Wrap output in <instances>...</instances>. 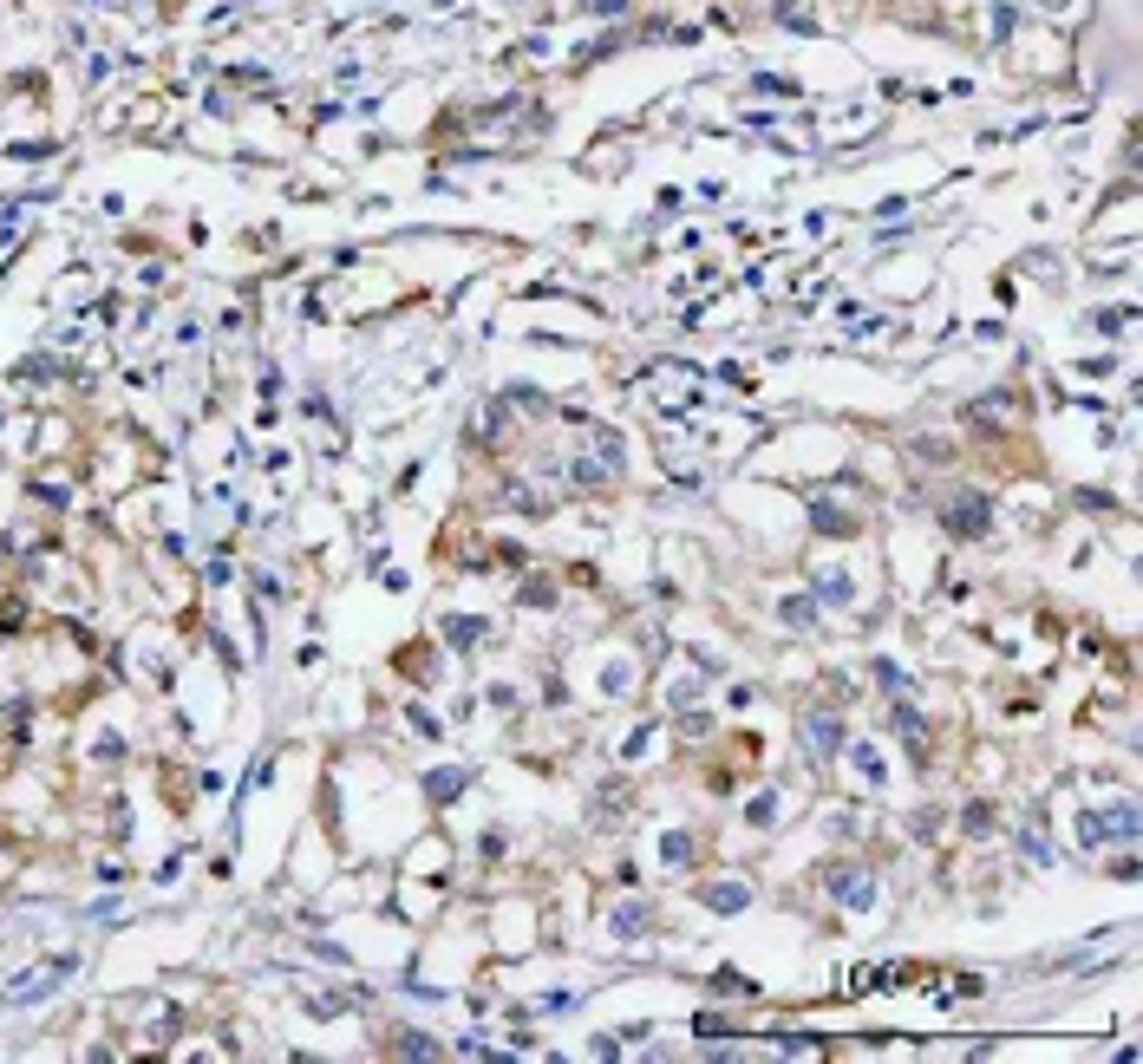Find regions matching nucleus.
I'll use <instances>...</instances> for the list:
<instances>
[{"instance_id":"10","label":"nucleus","mask_w":1143,"mask_h":1064,"mask_svg":"<svg viewBox=\"0 0 1143 1064\" xmlns=\"http://www.w3.org/2000/svg\"><path fill=\"white\" fill-rule=\"evenodd\" d=\"M464 784H471V771H431V778H425L431 803H451L457 791H464Z\"/></svg>"},{"instance_id":"1","label":"nucleus","mask_w":1143,"mask_h":1064,"mask_svg":"<svg viewBox=\"0 0 1143 1064\" xmlns=\"http://www.w3.org/2000/svg\"><path fill=\"white\" fill-rule=\"evenodd\" d=\"M72 973H79V953L39 960L33 973H20V979H7V986H0V1006H39V999H53V993H59Z\"/></svg>"},{"instance_id":"6","label":"nucleus","mask_w":1143,"mask_h":1064,"mask_svg":"<svg viewBox=\"0 0 1143 1064\" xmlns=\"http://www.w3.org/2000/svg\"><path fill=\"white\" fill-rule=\"evenodd\" d=\"M895 725H902V738H908V758L928 764V718H921L915 705H895Z\"/></svg>"},{"instance_id":"4","label":"nucleus","mask_w":1143,"mask_h":1064,"mask_svg":"<svg viewBox=\"0 0 1143 1064\" xmlns=\"http://www.w3.org/2000/svg\"><path fill=\"white\" fill-rule=\"evenodd\" d=\"M830 895H837L843 908H869V902H875V875H869V869H830Z\"/></svg>"},{"instance_id":"16","label":"nucleus","mask_w":1143,"mask_h":1064,"mask_svg":"<svg viewBox=\"0 0 1143 1064\" xmlns=\"http://www.w3.org/2000/svg\"><path fill=\"white\" fill-rule=\"evenodd\" d=\"M399 1045H406V1058H438V1039H425V1032H406Z\"/></svg>"},{"instance_id":"11","label":"nucleus","mask_w":1143,"mask_h":1064,"mask_svg":"<svg viewBox=\"0 0 1143 1064\" xmlns=\"http://www.w3.org/2000/svg\"><path fill=\"white\" fill-rule=\"evenodd\" d=\"M444 634H451V647H477V640H484V621H464V614H451V621H444Z\"/></svg>"},{"instance_id":"18","label":"nucleus","mask_w":1143,"mask_h":1064,"mask_svg":"<svg viewBox=\"0 0 1143 1064\" xmlns=\"http://www.w3.org/2000/svg\"><path fill=\"white\" fill-rule=\"evenodd\" d=\"M784 621H791V627H811L817 608H811V601H784Z\"/></svg>"},{"instance_id":"5","label":"nucleus","mask_w":1143,"mask_h":1064,"mask_svg":"<svg viewBox=\"0 0 1143 1064\" xmlns=\"http://www.w3.org/2000/svg\"><path fill=\"white\" fill-rule=\"evenodd\" d=\"M804 738H811V751H817V758H837V751H843V718L811 712V718H804Z\"/></svg>"},{"instance_id":"17","label":"nucleus","mask_w":1143,"mask_h":1064,"mask_svg":"<svg viewBox=\"0 0 1143 1064\" xmlns=\"http://www.w3.org/2000/svg\"><path fill=\"white\" fill-rule=\"evenodd\" d=\"M647 928V908H621V915H614V933H641Z\"/></svg>"},{"instance_id":"20","label":"nucleus","mask_w":1143,"mask_h":1064,"mask_svg":"<svg viewBox=\"0 0 1143 1064\" xmlns=\"http://www.w3.org/2000/svg\"><path fill=\"white\" fill-rule=\"evenodd\" d=\"M523 601H530V608H549V601H556V588H549V581H530V588H523Z\"/></svg>"},{"instance_id":"21","label":"nucleus","mask_w":1143,"mask_h":1064,"mask_svg":"<svg viewBox=\"0 0 1143 1064\" xmlns=\"http://www.w3.org/2000/svg\"><path fill=\"white\" fill-rule=\"evenodd\" d=\"M778 816V797H751V823H771Z\"/></svg>"},{"instance_id":"9","label":"nucleus","mask_w":1143,"mask_h":1064,"mask_svg":"<svg viewBox=\"0 0 1143 1064\" xmlns=\"http://www.w3.org/2000/svg\"><path fill=\"white\" fill-rule=\"evenodd\" d=\"M850 594H857V588H850V575H843V568H824V575H817V601L850 608Z\"/></svg>"},{"instance_id":"15","label":"nucleus","mask_w":1143,"mask_h":1064,"mask_svg":"<svg viewBox=\"0 0 1143 1064\" xmlns=\"http://www.w3.org/2000/svg\"><path fill=\"white\" fill-rule=\"evenodd\" d=\"M961 823H967V836H987V829H994V803H967Z\"/></svg>"},{"instance_id":"12","label":"nucleus","mask_w":1143,"mask_h":1064,"mask_svg":"<svg viewBox=\"0 0 1143 1064\" xmlns=\"http://www.w3.org/2000/svg\"><path fill=\"white\" fill-rule=\"evenodd\" d=\"M660 856H667L673 869H680V862H693V836H687V829H673V836H660Z\"/></svg>"},{"instance_id":"8","label":"nucleus","mask_w":1143,"mask_h":1064,"mask_svg":"<svg viewBox=\"0 0 1143 1064\" xmlns=\"http://www.w3.org/2000/svg\"><path fill=\"white\" fill-rule=\"evenodd\" d=\"M811 523H817V535H857V517L850 510H830V503H817Z\"/></svg>"},{"instance_id":"14","label":"nucleus","mask_w":1143,"mask_h":1064,"mask_svg":"<svg viewBox=\"0 0 1143 1064\" xmlns=\"http://www.w3.org/2000/svg\"><path fill=\"white\" fill-rule=\"evenodd\" d=\"M850 758H857V771L869 778V784H882V758H875V745H850Z\"/></svg>"},{"instance_id":"3","label":"nucleus","mask_w":1143,"mask_h":1064,"mask_svg":"<svg viewBox=\"0 0 1143 1064\" xmlns=\"http://www.w3.org/2000/svg\"><path fill=\"white\" fill-rule=\"evenodd\" d=\"M1078 842H1085V849H1111V842H1137V803H1111V810H1085V816H1078Z\"/></svg>"},{"instance_id":"7","label":"nucleus","mask_w":1143,"mask_h":1064,"mask_svg":"<svg viewBox=\"0 0 1143 1064\" xmlns=\"http://www.w3.org/2000/svg\"><path fill=\"white\" fill-rule=\"evenodd\" d=\"M700 902L718 908V915H738V908L751 902V888H745V882H713V888H700Z\"/></svg>"},{"instance_id":"13","label":"nucleus","mask_w":1143,"mask_h":1064,"mask_svg":"<svg viewBox=\"0 0 1143 1064\" xmlns=\"http://www.w3.org/2000/svg\"><path fill=\"white\" fill-rule=\"evenodd\" d=\"M875 686L902 699V692H908V672H902V666H895V660H875Z\"/></svg>"},{"instance_id":"19","label":"nucleus","mask_w":1143,"mask_h":1064,"mask_svg":"<svg viewBox=\"0 0 1143 1064\" xmlns=\"http://www.w3.org/2000/svg\"><path fill=\"white\" fill-rule=\"evenodd\" d=\"M627 7H634V0H588V13H595V20H621Z\"/></svg>"},{"instance_id":"2","label":"nucleus","mask_w":1143,"mask_h":1064,"mask_svg":"<svg viewBox=\"0 0 1143 1064\" xmlns=\"http://www.w3.org/2000/svg\"><path fill=\"white\" fill-rule=\"evenodd\" d=\"M941 530L954 535V542H981V535L994 530V497H981V490H954V497L941 503Z\"/></svg>"}]
</instances>
